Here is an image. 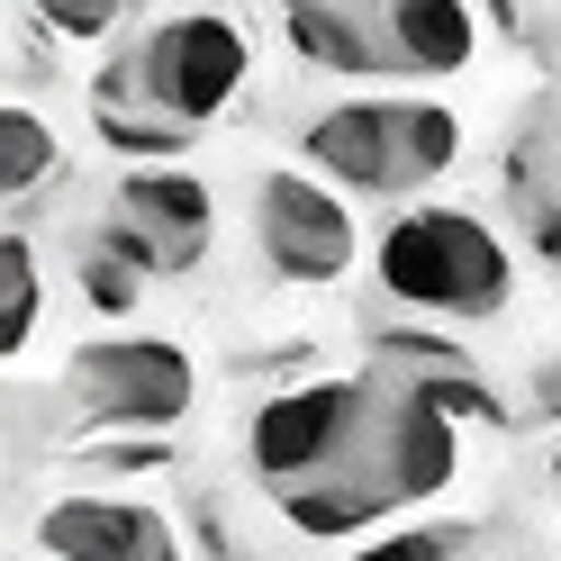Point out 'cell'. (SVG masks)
<instances>
[{"label": "cell", "mask_w": 561, "mask_h": 561, "mask_svg": "<svg viewBox=\"0 0 561 561\" xmlns=\"http://www.w3.org/2000/svg\"><path fill=\"white\" fill-rule=\"evenodd\" d=\"M280 37H290L308 64H327V73H390L380 27H371V10H354V0H280Z\"/></svg>", "instance_id": "30bf717a"}, {"label": "cell", "mask_w": 561, "mask_h": 561, "mask_svg": "<svg viewBox=\"0 0 561 561\" xmlns=\"http://www.w3.org/2000/svg\"><path fill=\"white\" fill-rule=\"evenodd\" d=\"M535 416H561V354L535 371Z\"/></svg>", "instance_id": "e0dca14e"}, {"label": "cell", "mask_w": 561, "mask_h": 561, "mask_svg": "<svg viewBox=\"0 0 561 561\" xmlns=\"http://www.w3.org/2000/svg\"><path fill=\"white\" fill-rule=\"evenodd\" d=\"M100 136H110L118 154H182L191 146V127H172L154 110H100Z\"/></svg>", "instance_id": "5bb4252c"}, {"label": "cell", "mask_w": 561, "mask_h": 561, "mask_svg": "<svg viewBox=\"0 0 561 561\" xmlns=\"http://www.w3.org/2000/svg\"><path fill=\"white\" fill-rule=\"evenodd\" d=\"M380 408H390V380H299V390H272L244 416V471L272 489V507L299 535L335 543V535L380 525L371 499H363Z\"/></svg>", "instance_id": "6da1fadb"}, {"label": "cell", "mask_w": 561, "mask_h": 561, "mask_svg": "<svg viewBox=\"0 0 561 561\" xmlns=\"http://www.w3.org/2000/svg\"><path fill=\"white\" fill-rule=\"evenodd\" d=\"M308 163L335 191L408 199V191H435L462 163V118L435 110V100H344V110L308 118Z\"/></svg>", "instance_id": "3957f363"}, {"label": "cell", "mask_w": 561, "mask_h": 561, "mask_svg": "<svg viewBox=\"0 0 561 561\" xmlns=\"http://www.w3.org/2000/svg\"><path fill=\"white\" fill-rule=\"evenodd\" d=\"M110 254L136 263V272H199L208 236H218V208H208V191L191 182V172H127V182L110 191Z\"/></svg>", "instance_id": "8992f818"}, {"label": "cell", "mask_w": 561, "mask_h": 561, "mask_svg": "<svg viewBox=\"0 0 561 561\" xmlns=\"http://www.w3.org/2000/svg\"><path fill=\"white\" fill-rule=\"evenodd\" d=\"M127 10V0H37V19L46 27H64V37H100V27H110Z\"/></svg>", "instance_id": "9a60e30c"}, {"label": "cell", "mask_w": 561, "mask_h": 561, "mask_svg": "<svg viewBox=\"0 0 561 561\" xmlns=\"http://www.w3.org/2000/svg\"><path fill=\"white\" fill-rule=\"evenodd\" d=\"M37 308H46L37 244L10 236V244H0V354H27V335H37Z\"/></svg>", "instance_id": "7c38bea8"}, {"label": "cell", "mask_w": 561, "mask_h": 561, "mask_svg": "<svg viewBox=\"0 0 561 561\" xmlns=\"http://www.w3.org/2000/svg\"><path fill=\"white\" fill-rule=\"evenodd\" d=\"M371 27H380L390 73H462L480 46L471 0H371Z\"/></svg>", "instance_id": "9c48e42d"}, {"label": "cell", "mask_w": 561, "mask_h": 561, "mask_svg": "<svg viewBox=\"0 0 561 561\" xmlns=\"http://www.w3.org/2000/svg\"><path fill=\"white\" fill-rule=\"evenodd\" d=\"M254 236H263V263H272L280 280H344L354 254H363L354 208H344L327 182H299V172H263Z\"/></svg>", "instance_id": "52a82bcc"}, {"label": "cell", "mask_w": 561, "mask_h": 561, "mask_svg": "<svg viewBox=\"0 0 561 561\" xmlns=\"http://www.w3.org/2000/svg\"><path fill=\"white\" fill-rule=\"evenodd\" d=\"M371 280L390 308H416V318H499L516 290V254L471 208H399L371 254Z\"/></svg>", "instance_id": "7a4b0ae2"}, {"label": "cell", "mask_w": 561, "mask_h": 561, "mask_svg": "<svg viewBox=\"0 0 561 561\" xmlns=\"http://www.w3.org/2000/svg\"><path fill=\"white\" fill-rule=\"evenodd\" d=\"M55 399L91 435H163V426L191 416L199 371H191V354L172 335H100V344H73Z\"/></svg>", "instance_id": "5b68a950"}, {"label": "cell", "mask_w": 561, "mask_h": 561, "mask_svg": "<svg viewBox=\"0 0 561 561\" xmlns=\"http://www.w3.org/2000/svg\"><path fill=\"white\" fill-rule=\"evenodd\" d=\"M471 543H480L471 525H453V516H444V525H408V535H371L354 561H462Z\"/></svg>", "instance_id": "4fadbf2b"}, {"label": "cell", "mask_w": 561, "mask_h": 561, "mask_svg": "<svg viewBox=\"0 0 561 561\" xmlns=\"http://www.w3.org/2000/svg\"><path fill=\"white\" fill-rule=\"evenodd\" d=\"M244 64H254V46H244L236 19L182 10V19H163L127 46V64L100 82V110H154L172 127H199L244 91Z\"/></svg>", "instance_id": "277c9868"}, {"label": "cell", "mask_w": 561, "mask_h": 561, "mask_svg": "<svg viewBox=\"0 0 561 561\" xmlns=\"http://www.w3.org/2000/svg\"><path fill=\"white\" fill-rule=\"evenodd\" d=\"M37 561H182L172 525L146 499H91V489H64L37 507Z\"/></svg>", "instance_id": "ba28073f"}, {"label": "cell", "mask_w": 561, "mask_h": 561, "mask_svg": "<svg viewBox=\"0 0 561 561\" xmlns=\"http://www.w3.org/2000/svg\"><path fill=\"white\" fill-rule=\"evenodd\" d=\"M552 489H561V444H552Z\"/></svg>", "instance_id": "ac0fdd59"}, {"label": "cell", "mask_w": 561, "mask_h": 561, "mask_svg": "<svg viewBox=\"0 0 561 561\" xmlns=\"http://www.w3.org/2000/svg\"><path fill=\"white\" fill-rule=\"evenodd\" d=\"M127 272H136V263L100 254V263H91V299H100V308H127V299H136V280H127Z\"/></svg>", "instance_id": "2e32d148"}, {"label": "cell", "mask_w": 561, "mask_h": 561, "mask_svg": "<svg viewBox=\"0 0 561 561\" xmlns=\"http://www.w3.org/2000/svg\"><path fill=\"white\" fill-rule=\"evenodd\" d=\"M55 172H64L55 127H46L37 110H10V118H0V191H10V199H37Z\"/></svg>", "instance_id": "8fae6325"}]
</instances>
